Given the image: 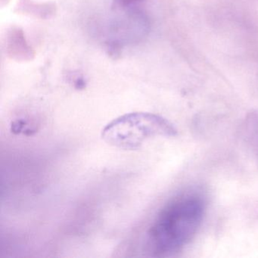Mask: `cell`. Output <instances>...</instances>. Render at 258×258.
Returning a JSON list of instances; mask_svg holds the SVG:
<instances>
[{
  "label": "cell",
  "mask_w": 258,
  "mask_h": 258,
  "mask_svg": "<svg viewBox=\"0 0 258 258\" xmlns=\"http://www.w3.org/2000/svg\"><path fill=\"white\" fill-rule=\"evenodd\" d=\"M257 121H258V120H257ZM256 125H257V131H257V132H256V136H257V137H257V144H258V124H256Z\"/></svg>",
  "instance_id": "cell-3"
},
{
  "label": "cell",
  "mask_w": 258,
  "mask_h": 258,
  "mask_svg": "<svg viewBox=\"0 0 258 258\" xmlns=\"http://www.w3.org/2000/svg\"><path fill=\"white\" fill-rule=\"evenodd\" d=\"M205 199L191 192L173 202L160 217L154 229L156 247L172 251L183 247L194 236L205 215Z\"/></svg>",
  "instance_id": "cell-1"
},
{
  "label": "cell",
  "mask_w": 258,
  "mask_h": 258,
  "mask_svg": "<svg viewBox=\"0 0 258 258\" xmlns=\"http://www.w3.org/2000/svg\"><path fill=\"white\" fill-rule=\"evenodd\" d=\"M171 133V126L162 117L150 113L132 112L110 122L102 131V137L111 146L136 150L151 137Z\"/></svg>",
  "instance_id": "cell-2"
}]
</instances>
